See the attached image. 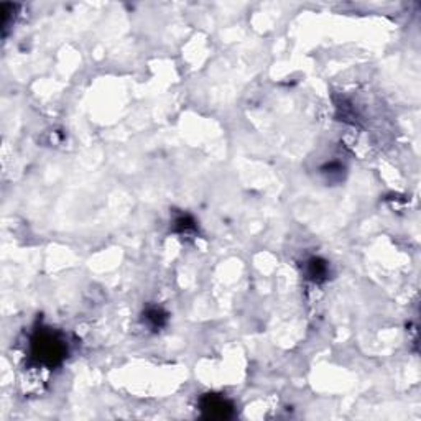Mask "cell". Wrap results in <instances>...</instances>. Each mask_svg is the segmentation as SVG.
Listing matches in <instances>:
<instances>
[{
  "label": "cell",
  "instance_id": "6da1fadb",
  "mask_svg": "<svg viewBox=\"0 0 421 421\" xmlns=\"http://www.w3.org/2000/svg\"><path fill=\"white\" fill-rule=\"evenodd\" d=\"M33 355L39 362L55 366L63 359L64 346L50 332H43L33 339Z\"/></svg>",
  "mask_w": 421,
  "mask_h": 421
},
{
  "label": "cell",
  "instance_id": "7a4b0ae2",
  "mask_svg": "<svg viewBox=\"0 0 421 421\" xmlns=\"http://www.w3.org/2000/svg\"><path fill=\"white\" fill-rule=\"evenodd\" d=\"M203 408L208 411L209 416H216V418H226L231 413V406L227 405L226 400L217 397H208L203 403Z\"/></svg>",
  "mask_w": 421,
  "mask_h": 421
}]
</instances>
